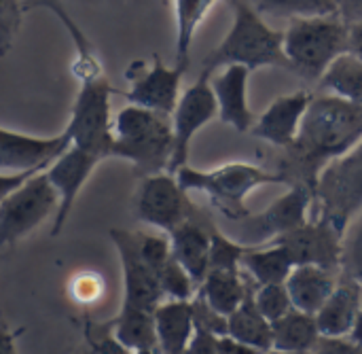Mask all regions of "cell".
Listing matches in <instances>:
<instances>
[{
    "label": "cell",
    "mask_w": 362,
    "mask_h": 354,
    "mask_svg": "<svg viewBox=\"0 0 362 354\" xmlns=\"http://www.w3.org/2000/svg\"><path fill=\"white\" fill-rule=\"evenodd\" d=\"M136 240H138L142 259L159 274L161 268L172 257V242L163 236H153V234H144V232L136 234Z\"/></svg>",
    "instance_id": "36"
},
{
    "label": "cell",
    "mask_w": 362,
    "mask_h": 354,
    "mask_svg": "<svg viewBox=\"0 0 362 354\" xmlns=\"http://www.w3.org/2000/svg\"><path fill=\"white\" fill-rule=\"evenodd\" d=\"M233 19L227 36L202 62V74L212 76L227 64H244L250 70L278 66L288 68L291 62L284 53V32L274 30L252 4L244 0H229Z\"/></svg>",
    "instance_id": "2"
},
{
    "label": "cell",
    "mask_w": 362,
    "mask_h": 354,
    "mask_svg": "<svg viewBox=\"0 0 362 354\" xmlns=\"http://www.w3.org/2000/svg\"><path fill=\"white\" fill-rule=\"evenodd\" d=\"M193 212L189 191L182 189L174 172L142 176L136 198V215L140 221L172 234L185 221L193 219Z\"/></svg>",
    "instance_id": "11"
},
{
    "label": "cell",
    "mask_w": 362,
    "mask_h": 354,
    "mask_svg": "<svg viewBox=\"0 0 362 354\" xmlns=\"http://www.w3.org/2000/svg\"><path fill=\"white\" fill-rule=\"evenodd\" d=\"M320 83L331 93L362 104V59L352 53L339 55L325 72Z\"/></svg>",
    "instance_id": "30"
},
{
    "label": "cell",
    "mask_w": 362,
    "mask_h": 354,
    "mask_svg": "<svg viewBox=\"0 0 362 354\" xmlns=\"http://www.w3.org/2000/svg\"><path fill=\"white\" fill-rule=\"evenodd\" d=\"M350 340H354L356 344H361L362 346V312H361V316H358V323H356V327H354V331L348 336Z\"/></svg>",
    "instance_id": "43"
},
{
    "label": "cell",
    "mask_w": 362,
    "mask_h": 354,
    "mask_svg": "<svg viewBox=\"0 0 362 354\" xmlns=\"http://www.w3.org/2000/svg\"><path fill=\"white\" fill-rule=\"evenodd\" d=\"M227 323L229 336H233L235 340L257 348L259 353L274 350V323L259 310L255 302V291H250L242 306L227 316Z\"/></svg>",
    "instance_id": "26"
},
{
    "label": "cell",
    "mask_w": 362,
    "mask_h": 354,
    "mask_svg": "<svg viewBox=\"0 0 362 354\" xmlns=\"http://www.w3.org/2000/svg\"><path fill=\"white\" fill-rule=\"evenodd\" d=\"M362 312V282L341 276L333 295L316 314L320 333L327 338H348Z\"/></svg>",
    "instance_id": "19"
},
{
    "label": "cell",
    "mask_w": 362,
    "mask_h": 354,
    "mask_svg": "<svg viewBox=\"0 0 362 354\" xmlns=\"http://www.w3.org/2000/svg\"><path fill=\"white\" fill-rule=\"evenodd\" d=\"M23 6L19 0H0V49L6 55L19 34Z\"/></svg>",
    "instance_id": "37"
},
{
    "label": "cell",
    "mask_w": 362,
    "mask_h": 354,
    "mask_svg": "<svg viewBox=\"0 0 362 354\" xmlns=\"http://www.w3.org/2000/svg\"><path fill=\"white\" fill-rule=\"evenodd\" d=\"M218 115V102L210 83L208 74L197 76V81L182 91L174 113H172V125H174V157L170 172H178L182 166H187L191 142L195 134L206 127L214 117Z\"/></svg>",
    "instance_id": "14"
},
{
    "label": "cell",
    "mask_w": 362,
    "mask_h": 354,
    "mask_svg": "<svg viewBox=\"0 0 362 354\" xmlns=\"http://www.w3.org/2000/svg\"><path fill=\"white\" fill-rule=\"evenodd\" d=\"M159 282L165 293V299H193L199 293V285L174 255L161 268Z\"/></svg>",
    "instance_id": "32"
},
{
    "label": "cell",
    "mask_w": 362,
    "mask_h": 354,
    "mask_svg": "<svg viewBox=\"0 0 362 354\" xmlns=\"http://www.w3.org/2000/svg\"><path fill=\"white\" fill-rule=\"evenodd\" d=\"M100 161H102V157H98L95 153H89L76 144H70L47 168V176L51 178V183L55 185V189L59 193V208H57V215L53 219V229H51L53 236H57L64 229L83 185L89 181L91 172L95 170V166Z\"/></svg>",
    "instance_id": "16"
},
{
    "label": "cell",
    "mask_w": 362,
    "mask_h": 354,
    "mask_svg": "<svg viewBox=\"0 0 362 354\" xmlns=\"http://www.w3.org/2000/svg\"><path fill=\"white\" fill-rule=\"evenodd\" d=\"M218 338L216 333L204 329V327H197L195 325V336L191 340V346L187 353L191 354H218Z\"/></svg>",
    "instance_id": "39"
},
{
    "label": "cell",
    "mask_w": 362,
    "mask_h": 354,
    "mask_svg": "<svg viewBox=\"0 0 362 354\" xmlns=\"http://www.w3.org/2000/svg\"><path fill=\"white\" fill-rule=\"evenodd\" d=\"M337 15L348 23H361L362 21V0H337Z\"/></svg>",
    "instance_id": "40"
},
{
    "label": "cell",
    "mask_w": 362,
    "mask_h": 354,
    "mask_svg": "<svg viewBox=\"0 0 362 354\" xmlns=\"http://www.w3.org/2000/svg\"><path fill=\"white\" fill-rule=\"evenodd\" d=\"M155 325L161 353H187L195 336L193 299H163L155 310Z\"/></svg>",
    "instance_id": "21"
},
{
    "label": "cell",
    "mask_w": 362,
    "mask_h": 354,
    "mask_svg": "<svg viewBox=\"0 0 362 354\" xmlns=\"http://www.w3.org/2000/svg\"><path fill=\"white\" fill-rule=\"evenodd\" d=\"M341 276L362 282V208L344 232Z\"/></svg>",
    "instance_id": "33"
},
{
    "label": "cell",
    "mask_w": 362,
    "mask_h": 354,
    "mask_svg": "<svg viewBox=\"0 0 362 354\" xmlns=\"http://www.w3.org/2000/svg\"><path fill=\"white\" fill-rule=\"evenodd\" d=\"M341 272L331 270L325 266L301 263L295 266L286 280V289L291 293L293 306L308 314H318L327 299L333 295L335 287L339 285Z\"/></svg>",
    "instance_id": "20"
},
{
    "label": "cell",
    "mask_w": 362,
    "mask_h": 354,
    "mask_svg": "<svg viewBox=\"0 0 362 354\" xmlns=\"http://www.w3.org/2000/svg\"><path fill=\"white\" fill-rule=\"evenodd\" d=\"M112 244L121 259L123 270V304L121 310H157L165 299L159 274L142 259L136 234L125 229L110 232Z\"/></svg>",
    "instance_id": "13"
},
{
    "label": "cell",
    "mask_w": 362,
    "mask_h": 354,
    "mask_svg": "<svg viewBox=\"0 0 362 354\" xmlns=\"http://www.w3.org/2000/svg\"><path fill=\"white\" fill-rule=\"evenodd\" d=\"M348 53L356 55L362 59V21L350 25V34H348Z\"/></svg>",
    "instance_id": "42"
},
{
    "label": "cell",
    "mask_w": 362,
    "mask_h": 354,
    "mask_svg": "<svg viewBox=\"0 0 362 354\" xmlns=\"http://www.w3.org/2000/svg\"><path fill=\"white\" fill-rule=\"evenodd\" d=\"M70 293L78 304H93L102 297L104 293V285L95 274H78L72 285H70Z\"/></svg>",
    "instance_id": "38"
},
{
    "label": "cell",
    "mask_w": 362,
    "mask_h": 354,
    "mask_svg": "<svg viewBox=\"0 0 362 354\" xmlns=\"http://www.w3.org/2000/svg\"><path fill=\"white\" fill-rule=\"evenodd\" d=\"M248 76L250 68L244 64H227L221 72L210 76L218 102V117L238 132H250L257 123L248 104Z\"/></svg>",
    "instance_id": "18"
},
{
    "label": "cell",
    "mask_w": 362,
    "mask_h": 354,
    "mask_svg": "<svg viewBox=\"0 0 362 354\" xmlns=\"http://www.w3.org/2000/svg\"><path fill=\"white\" fill-rule=\"evenodd\" d=\"M250 246L238 242L235 238H229L212 227V255H210V270L223 268V270H242V257L246 255Z\"/></svg>",
    "instance_id": "35"
},
{
    "label": "cell",
    "mask_w": 362,
    "mask_h": 354,
    "mask_svg": "<svg viewBox=\"0 0 362 354\" xmlns=\"http://www.w3.org/2000/svg\"><path fill=\"white\" fill-rule=\"evenodd\" d=\"M255 302H257L259 310L272 323H276L278 319H282L284 314H288L295 308L293 299H291V293L286 289V282L259 285V289L255 291Z\"/></svg>",
    "instance_id": "34"
},
{
    "label": "cell",
    "mask_w": 362,
    "mask_h": 354,
    "mask_svg": "<svg viewBox=\"0 0 362 354\" xmlns=\"http://www.w3.org/2000/svg\"><path fill=\"white\" fill-rule=\"evenodd\" d=\"M250 291L252 289L246 282L244 274H240V270H223V268H212L199 287V295L225 316L238 310Z\"/></svg>",
    "instance_id": "28"
},
{
    "label": "cell",
    "mask_w": 362,
    "mask_h": 354,
    "mask_svg": "<svg viewBox=\"0 0 362 354\" xmlns=\"http://www.w3.org/2000/svg\"><path fill=\"white\" fill-rule=\"evenodd\" d=\"M274 242L284 244L297 266L314 263L341 272L344 234L322 217H318L316 221H305L303 225L291 229Z\"/></svg>",
    "instance_id": "15"
},
{
    "label": "cell",
    "mask_w": 362,
    "mask_h": 354,
    "mask_svg": "<svg viewBox=\"0 0 362 354\" xmlns=\"http://www.w3.org/2000/svg\"><path fill=\"white\" fill-rule=\"evenodd\" d=\"M185 191H202L210 202L231 221H238L248 215L244 202L246 195L263 185H284L288 183L282 172H269L265 168L235 161L225 164L212 170H195L182 166L174 172Z\"/></svg>",
    "instance_id": "4"
},
{
    "label": "cell",
    "mask_w": 362,
    "mask_h": 354,
    "mask_svg": "<svg viewBox=\"0 0 362 354\" xmlns=\"http://www.w3.org/2000/svg\"><path fill=\"white\" fill-rule=\"evenodd\" d=\"M59 208V193L45 172L30 176L15 191L0 198V242L15 244L49 217L55 219Z\"/></svg>",
    "instance_id": "7"
},
{
    "label": "cell",
    "mask_w": 362,
    "mask_h": 354,
    "mask_svg": "<svg viewBox=\"0 0 362 354\" xmlns=\"http://www.w3.org/2000/svg\"><path fill=\"white\" fill-rule=\"evenodd\" d=\"M350 25L339 15L303 17L288 21L284 30V53L291 70L305 79H322L331 64L348 53Z\"/></svg>",
    "instance_id": "5"
},
{
    "label": "cell",
    "mask_w": 362,
    "mask_h": 354,
    "mask_svg": "<svg viewBox=\"0 0 362 354\" xmlns=\"http://www.w3.org/2000/svg\"><path fill=\"white\" fill-rule=\"evenodd\" d=\"M110 325L115 340L125 353H161L153 310H121Z\"/></svg>",
    "instance_id": "24"
},
{
    "label": "cell",
    "mask_w": 362,
    "mask_h": 354,
    "mask_svg": "<svg viewBox=\"0 0 362 354\" xmlns=\"http://www.w3.org/2000/svg\"><path fill=\"white\" fill-rule=\"evenodd\" d=\"M185 66H165L163 59L155 53L153 62L146 64L144 59H136L129 64L125 76L129 81V91L125 93V100L129 104H138L163 115L174 113L178 100H180V83L185 76Z\"/></svg>",
    "instance_id": "12"
},
{
    "label": "cell",
    "mask_w": 362,
    "mask_h": 354,
    "mask_svg": "<svg viewBox=\"0 0 362 354\" xmlns=\"http://www.w3.org/2000/svg\"><path fill=\"white\" fill-rule=\"evenodd\" d=\"M322 333L316 314L293 308L288 314L274 323V350L276 353H312L316 350Z\"/></svg>",
    "instance_id": "25"
},
{
    "label": "cell",
    "mask_w": 362,
    "mask_h": 354,
    "mask_svg": "<svg viewBox=\"0 0 362 354\" xmlns=\"http://www.w3.org/2000/svg\"><path fill=\"white\" fill-rule=\"evenodd\" d=\"M295 259L284 244L269 242L263 246H250L242 257V270L257 285L286 282L295 270Z\"/></svg>",
    "instance_id": "23"
},
{
    "label": "cell",
    "mask_w": 362,
    "mask_h": 354,
    "mask_svg": "<svg viewBox=\"0 0 362 354\" xmlns=\"http://www.w3.org/2000/svg\"><path fill=\"white\" fill-rule=\"evenodd\" d=\"M32 6L51 11V13L62 21V25L66 28V32L70 34V38H72V42H74V51H76V57H74V62H72V72L76 74V79H78L81 83L104 76V74H102V64H100V57H98L95 47H93L91 40L85 36V32L76 25V21L68 15V11L64 8V4H62L59 0H32Z\"/></svg>",
    "instance_id": "27"
},
{
    "label": "cell",
    "mask_w": 362,
    "mask_h": 354,
    "mask_svg": "<svg viewBox=\"0 0 362 354\" xmlns=\"http://www.w3.org/2000/svg\"><path fill=\"white\" fill-rule=\"evenodd\" d=\"M362 140V104L337 93L312 100L297 140L286 149V166L278 172L291 185L303 183L314 189L320 172Z\"/></svg>",
    "instance_id": "1"
},
{
    "label": "cell",
    "mask_w": 362,
    "mask_h": 354,
    "mask_svg": "<svg viewBox=\"0 0 362 354\" xmlns=\"http://www.w3.org/2000/svg\"><path fill=\"white\" fill-rule=\"evenodd\" d=\"M112 93L115 89L104 76L81 83L70 121L64 130L70 136L72 144L95 153L102 159L112 157Z\"/></svg>",
    "instance_id": "8"
},
{
    "label": "cell",
    "mask_w": 362,
    "mask_h": 354,
    "mask_svg": "<svg viewBox=\"0 0 362 354\" xmlns=\"http://www.w3.org/2000/svg\"><path fill=\"white\" fill-rule=\"evenodd\" d=\"M312 100H314V96L305 89H299L288 96H280L257 119L250 134L274 144V147L288 149L299 136L303 117H305Z\"/></svg>",
    "instance_id": "17"
},
{
    "label": "cell",
    "mask_w": 362,
    "mask_h": 354,
    "mask_svg": "<svg viewBox=\"0 0 362 354\" xmlns=\"http://www.w3.org/2000/svg\"><path fill=\"white\" fill-rule=\"evenodd\" d=\"M252 6L265 17L288 21L337 15V0H252Z\"/></svg>",
    "instance_id": "31"
},
{
    "label": "cell",
    "mask_w": 362,
    "mask_h": 354,
    "mask_svg": "<svg viewBox=\"0 0 362 354\" xmlns=\"http://www.w3.org/2000/svg\"><path fill=\"white\" fill-rule=\"evenodd\" d=\"M314 202H318V217L344 234L362 208V140L320 172Z\"/></svg>",
    "instance_id": "6"
},
{
    "label": "cell",
    "mask_w": 362,
    "mask_h": 354,
    "mask_svg": "<svg viewBox=\"0 0 362 354\" xmlns=\"http://www.w3.org/2000/svg\"><path fill=\"white\" fill-rule=\"evenodd\" d=\"M172 255L187 268V272L202 287L210 272V255H212V227L189 219L180 227L170 234Z\"/></svg>",
    "instance_id": "22"
},
{
    "label": "cell",
    "mask_w": 362,
    "mask_h": 354,
    "mask_svg": "<svg viewBox=\"0 0 362 354\" xmlns=\"http://www.w3.org/2000/svg\"><path fill=\"white\" fill-rule=\"evenodd\" d=\"M312 202H314V189L303 183H295L291 187V191H286L282 198H278L263 212L246 215V217L238 219L235 221L238 227L231 238H235L238 242H242L246 246L269 244V242L278 240L280 236L288 234L291 229L303 225L308 221Z\"/></svg>",
    "instance_id": "10"
},
{
    "label": "cell",
    "mask_w": 362,
    "mask_h": 354,
    "mask_svg": "<svg viewBox=\"0 0 362 354\" xmlns=\"http://www.w3.org/2000/svg\"><path fill=\"white\" fill-rule=\"evenodd\" d=\"M218 0H174L176 13V64L189 68V53L195 34Z\"/></svg>",
    "instance_id": "29"
},
{
    "label": "cell",
    "mask_w": 362,
    "mask_h": 354,
    "mask_svg": "<svg viewBox=\"0 0 362 354\" xmlns=\"http://www.w3.org/2000/svg\"><path fill=\"white\" fill-rule=\"evenodd\" d=\"M112 155L134 164L140 176L170 172L174 157L172 117L127 104L112 117Z\"/></svg>",
    "instance_id": "3"
},
{
    "label": "cell",
    "mask_w": 362,
    "mask_h": 354,
    "mask_svg": "<svg viewBox=\"0 0 362 354\" xmlns=\"http://www.w3.org/2000/svg\"><path fill=\"white\" fill-rule=\"evenodd\" d=\"M70 144L72 140L66 132L51 138H40V136H30L2 127L0 130L2 195L15 191L30 176L45 172Z\"/></svg>",
    "instance_id": "9"
},
{
    "label": "cell",
    "mask_w": 362,
    "mask_h": 354,
    "mask_svg": "<svg viewBox=\"0 0 362 354\" xmlns=\"http://www.w3.org/2000/svg\"><path fill=\"white\" fill-rule=\"evenodd\" d=\"M218 354H259V350L225 333L218 338Z\"/></svg>",
    "instance_id": "41"
}]
</instances>
